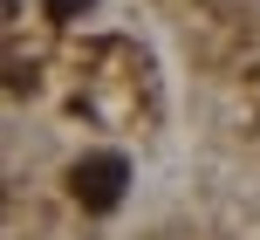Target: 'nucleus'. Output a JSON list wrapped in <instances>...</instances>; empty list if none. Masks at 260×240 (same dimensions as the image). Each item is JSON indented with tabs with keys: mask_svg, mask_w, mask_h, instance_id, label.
I'll return each instance as SVG.
<instances>
[{
	"mask_svg": "<svg viewBox=\"0 0 260 240\" xmlns=\"http://www.w3.org/2000/svg\"><path fill=\"white\" fill-rule=\"evenodd\" d=\"M123 186H130V158L123 151H89V158L69 165V192H76L82 213H110L123 199Z\"/></svg>",
	"mask_w": 260,
	"mask_h": 240,
	"instance_id": "f257e3e1",
	"label": "nucleus"
},
{
	"mask_svg": "<svg viewBox=\"0 0 260 240\" xmlns=\"http://www.w3.org/2000/svg\"><path fill=\"white\" fill-rule=\"evenodd\" d=\"M76 14H89V0H48V21H76Z\"/></svg>",
	"mask_w": 260,
	"mask_h": 240,
	"instance_id": "f03ea898",
	"label": "nucleus"
},
{
	"mask_svg": "<svg viewBox=\"0 0 260 240\" xmlns=\"http://www.w3.org/2000/svg\"><path fill=\"white\" fill-rule=\"evenodd\" d=\"M7 7H14V0H7Z\"/></svg>",
	"mask_w": 260,
	"mask_h": 240,
	"instance_id": "7ed1b4c3",
	"label": "nucleus"
}]
</instances>
